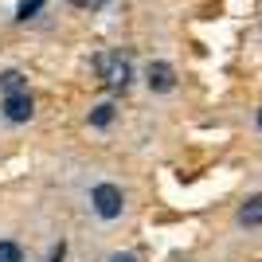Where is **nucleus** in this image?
I'll list each match as a JSON object with an SVG mask.
<instances>
[{"mask_svg": "<svg viewBox=\"0 0 262 262\" xmlns=\"http://www.w3.org/2000/svg\"><path fill=\"white\" fill-rule=\"evenodd\" d=\"M258 129H262V110H258Z\"/></svg>", "mask_w": 262, "mask_h": 262, "instance_id": "nucleus-12", "label": "nucleus"}, {"mask_svg": "<svg viewBox=\"0 0 262 262\" xmlns=\"http://www.w3.org/2000/svg\"><path fill=\"white\" fill-rule=\"evenodd\" d=\"M110 121H114V106H110V102H102V106H94L90 110V125H110Z\"/></svg>", "mask_w": 262, "mask_h": 262, "instance_id": "nucleus-7", "label": "nucleus"}, {"mask_svg": "<svg viewBox=\"0 0 262 262\" xmlns=\"http://www.w3.org/2000/svg\"><path fill=\"white\" fill-rule=\"evenodd\" d=\"M71 4H75V8H86V12H98L106 0H71Z\"/></svg>", "mask_w": 262, "mask_h": 262, "instance_id": "nucleus-10", "label": "nucleus"}, {"mask_svg": "<svg viewBox=\"0 0 262 262\" xmlns=\"http://www.w3.org/2000/svg\"><path fill=\"white\" fill-rule=\"evenodd\" d=\"M239 223H243V227H262V192H258V196H251L239 208Z\"/></svg>", "mask_w": 262, "mask_h": 262, "instance_id": "nucleus-5", "label": "nucleus"}, {"mask_svg": "<svg viewBox=\"0 0 262 262\" xmlns=\"http://www.w3.org/2000/svg\"><path fill=\"white\" fill-rule=\"evenodd\" d=\"M43 8V0H20V8H16V16H20V20H32L35 12Z\"/></svg>", "mask_w": 262, "mask_h": 262, "instance_id": "nucleus-9", "label": "nucleus"}, {"mask_svg": "<svg viewBox=\"0 0 262 262\" xmlns=\"http://www.w3.org/2000/svg\"><path fill=\"white\" fill-rule=\"evenodd\" d=\"M110 262H137V258H133V254H114Z\"/></svg>", "mask_w": 262, "mask_h": 262, "instance_id": "nucleus-11", "label": "nucleus"}, {"mask_svg": "<svg viewBox=\"0 0 262 262\" xmlns=\"http://www.w3.org/2000/svg\"><path fill=\"white\" fill-rule=\"evenodd\" d=\"M0 90H4V98H8V94H28V78H24L20 71H4V75H0Z\"/></svg>", "mask_w": 262, "mask_h": 262, "instance_id": "nucleus-6", "label": "nucleus"}, {"mask_svg": "<svg viewBox=\"0 0 262 262\" xmlns=\"http://www.w3.org/2000/svg\"><path fill=\"white\" fill-rule=\"evenodd\" d=\"M98 75L102 82H106V90H125L129 86V78H133V67H129V55H98Z\"/></svg>", "mask_w": 262, "mask_h": 262, "instance_id": "nucleus-1", "label": "nucleus"}, {"mask_svg": "<svg viewBox=\"0 0 262 262\" xmlns=\"http://www.w3.org/2000/svg\"><path fill=\"white\" fill-rule=\"evenodd\" d=\"M145 82H149V90H157V94L172 90V86H176V71H172V63H149V71H145Z\"/></svg>", "mask_w": 262, "mask_h": 262, "instance_id": "nucleus-3", "label": "nucleus"}, {"mask_svg": "<svg viewBox=\"0 0 262 262\" xmlns=\"http://www.w3.org/2000/svg\"><path fill=\"white\" fill-rule=\"evenodd\" d=\"M0 262H24V251L16 243H0Z\"/></svg>", "mask_w": 262, "mask_h": 262, "instance_id": "nucleus-8", "label": "nucleus"}, {"mask_svg": "<svg viewBox=\"0 0 262 262\" xmlns=\"http://www.w3.org/2000/svg\"><path fill=\"white\" fill-rule=\"evenodd\" d=\"M90 204H94V211H98L102 219H118L121 208H125V196H121L118 184H98L90 192Z\"/></svg>", "mask_w": 262, "mask_h": 262, "instance_id": "nucleus-2", "label": "nucleus"}, {"mask_svg": "<svg viewBox=\"0 0 262 262\" xmlns=\"http://www.w3.org/2000/svg\"><path fill=\"white\" fill-rule=\"evenodd\" d=\"M4 114H8V121H28L35 114L32 94H8V98H4Z\"/></svg>", "mask_w": 262, "mask_h": 262, "instance_id": "nucleus-4", "label": "nucleus"}]
</instances>
